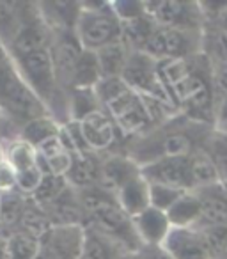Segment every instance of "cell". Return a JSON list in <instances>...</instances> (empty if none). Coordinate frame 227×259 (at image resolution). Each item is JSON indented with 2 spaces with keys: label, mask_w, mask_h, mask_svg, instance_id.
Wrapping results in <instances>:
<instances>
[{
  "label": "cell",
  "mask_w": 227,
  "mask_h": 259,
  "mask_svg": "<svg viewBox=\"0 0 227 259\" xmlns=\"http://www.w3.org/2000/svg\"><path fill=\"white\" fill-rule=\"evenodd\" d=\"M139 174H141V165L124 153L112 151L107 155H101L100 187L103 190L116 195V192L123 185H126Z\"/></svg>",
  "instance_id": "obj_9"
},
{
  "label": "cell",
  "mask_w": 227,
  "mask_h": 259,
  "mask_svg": "<svg viewBox=\"0 0 227 259\" xmlns=\"http://www.w3.org/2000/svg\"><path fill=\"white\" fill-rule=\"evenodd\" d=\"M139 259H172V255L163 248V245L160 247H142L137 252Z\"/></svg>",
  "instance_id": "obj_34"
},
{
  "label": "cell",
  "mask_w": 227,
  "mask_h": 259,
  "mask_svg": "<svg viewBox=\"0 0 227 259\" xmlns=\"http://www.w3.org/2000/svg\"><path fill=\"white\" fill-rule=\"evenodd\" d=\"M141 172L149 185H165V187L179 188V190H192L188 156L156 160V162L141 167Z\"/></svg>",
  "instance_id": "obj_8"
},
{
  "label": "cell",
  "mask_w": 227,
  "mask_h": 259,
  "mask_svg": "<svg viewBox=\"0 0 227 259\" xmlns=\"http://www.w3.org/2000/svg\"><path fill=\"white\" fill-rule=\"evenodd\" d=\"M116 201L119 208L126 213L130 219L137 217L144 209L151 206V194H149V183L142 172L130 180L126 185L116 192Z\"/></svg>",
  "instance_id": "obj_14"
},
{
  "label": "cell",
  "mask_w": 227,
  "mask_h": 259,
  "mask_svg": "<svg viewBox=\"0 0 227 259\" xmlns=\"http://www.w3.org/2000/svg\"><path fill=\"white\" fill-rule=\"evenodd\" d=\"M202 9H204L206 22L211 23L216 29L227 32V2H223L220 6L213 4V8H206L204 2H202Z\"/></svg>",
  "instance_id": "obj_32"
},
{
  "label": "cell",
  "mask_w": 227,
  "mask_h": 259,
  "mask_svg": "<svg viewBox=\"0 0 227 259\" xmlns=\"http://www.w3.org/2000/svg\"><path fill=\"white\" fill-rule=\"evenodd\" d=\"M103 110L101 101L94 89H71L68 91L69 121H82L93 112Z\"/></svg>",
  "instance_id": "obj_23"
},
{
  "label": "cell",
  "mask_w": 227,
  "mask_h": 259,
  "mask_svg": "<svg viewBox=\"0 0 227 259\" xmlns=\"http://www.w3.org/2000/svg\"><path fill=\"white\" fill-rule=\"evenodd\" d=\"M75 36L80 47L87 52H98L108 45L119 43L123 39L121 22L114 15L108 2H82L78 22L75 27Z\"/></svg>",
  "instance_id": "obj_2"
},
{
  "label": "cell",
  "mask_w": 227,
  "mask_h": 259,
  "mask_svg": "<svg viewBox=\"0 0 227 259\" xmlns=\"http://www.w3.org/2000/svg\"><path fill=\"white\" fill-rule=\"evenodd\" d=\"M39 240L37 259H80L85 243V227L52 226Z\"/></svg>",
  "instance_id": "obj_6"
},
{
  "label": "cell",
  "mask_w": 227,
  "mask_h": 259,
  "mask_svg": "<svg viewBox=\"0 0 227 259\" xmlns=\"http://www.w3.org/2000/svg\"><path fill=\"white\" fill-rule=\"evenodd\" d=\"M69 188L68 181L64 176H54V174H44L43 181L37 187V190L34 192V195L30 197V201L36 202L41 208H48L52 202H55L66 190Z\"/></svg>",
  "instance_id": "obj_27"
},
{
  "label": "cell",
  "mask_w": 227,
  "mask_h": 259,
  "mask_svg": "<svg viewBox=\"0 0 227 259\" xmlns=\"http://www.w3.org/2000/svg\"><path fill=\"white\" fill-rule=\"evenodd\" d=\"M202 204L195 190H188L167 209V217L174 229H190L201 222Z\"/></svg>",
  "instance_id": "obj_17"
},
{
  "label": "cell",
  "mask_w": 227,
  "mask_h": 259,
  "mask_svg": "<svg viewBox=\"0 0 227 259\" xmlns=\"http://www.w3.org/2000/svg\"><path fill=\"white\" fill-rule=\"evenodd\" d=\"M8 61H11V55H9L8 48L2 45V41H0V64H4Z\"/></svg>",
  "instance_id": "obj_36"
},
{
  "label": "cell",
  "mask_w": 227,
  "mask_h": 259,
  "mask_svg": "<svg viewBox=\"0 0 227 259\" xmlns=\"http://www.w3.org/2000/svg\"><path fill=\"white\" fill-rule=\"evenodd\" d=\"M78 122L83 141H85L87 148L90 151L98 153V155H107V153H112L114 149H117V153H119V146L124 141L119 135V132H117L114 119L105 110L93 112V114L87 115L85 119H82Z\"/></svg>",
  "instance_id": "obj_7"
},
{
  "label": "cell",
  "mask_w": 227,
  "mask_h": 259,
  "mask_svg": "<svg viewBox=\"0 0 227 259\" xmlns=\"http://www.w3.org/2000/svg\"><path fill=\"white\" fill-rule=\"evenodd\" d=\"M37 6L52 32H75L82 2H39Z\"/></svg>",
  "instance_id": "obj_13"
},
{
  "label": "cell",
  "mask_w": 227,
  "mask_h": 259,
  "mask_svg": "<svg viewBox=\"0 0 227 259\" xmlns=\"http://www.w3.org/2000/svg\"><path fill=\"white\" fill-rule=\"evenodd\" d=\"M146 16L155 25L170 27V29L202 30L206 23L202 2L151 0L146 2Z\"/></svg>",
  "instance_id": "obj_4"
},
{
  "label": "cell",
  "mask_w": 227,
  "mask_h": 259,
  "mask_svg": "<svg viewBox=\"0 0 227 259\" xmlns=\"http://www.w3.org/2000/svg\"><path fill=\"white\" fill-rule=\"evenodd\" d=\"M9 128H11V130H15L11 124H9L8 121H6V117H4V115H2V112H0V139H2V137H6V132H8ZM15 132H16V130H15ZM16 134H18V132H16Z\"/></svg>",
  "instance_id": "obj_35"
},
{
  "label": "cell",
  "mask_w": 227,
  "mask_h": 259,
  "mask_svg": "<svg viewBox=\"0 0 227 259\" xmlns=\"http://www.w3.org/2000/svg\"><path fill=\"white\" fill-rule=\"evenodd\" d=\"M131 55V50L123 39L119 43L108 45L96 52L98 62H100L101 78H116L123 75V69L126 66L128 59Z\"/></svg>",
  "instance_id": "obj_19"
},
{
  "label": "cell",
  "mask_w": 227,
  "mask_h": 259,
  "mask_svg": "<svg viewBox=\"0 0 227 259\" xmlns=\"http://www.w3.org/2000/svg\"><path fill=\"white\" fill-rule=\"evenodd\" d=\"M43 176L44 174L41 172V169L37 165L29 170L18 172L16 174V190L30 199L34 195V192L37 190V187L41 185V181H43Z\"/></svg>",
  "instance_id": "obj_31"
},
{
  "label": "cell",
  "mask_w": 227,
  "mask_h": 259,
  "mask_svg": "<svg viewBox=\"0 0 227 259\" xmlns=\"http://www.w3.org/2000/svg\"><path fill=\"white\" fill-rule=\"evenodd\" d=\"M108 4L121 23L133 22L146 16V2L142 0H112Z\"/></svg>",
  "instance_id": "obj_29"
},
{
  "label": "cell",
  "mask_w": 227,
  "mask_h": 259,
  "mask_svg": "<svg viewBox=\"0 0 227 259\" xmlns=\"http://www.w3.org/2000/svg\"><path fill=\"white\" fill-rule=\"evenodd\" d=\"M13 190H16V170L6 160L4 163H0V194Z\"/></svg>",
  "instance_id": "obj_33"
},
{
  "label": "cell",
  "mask_w": 227,
  "mask_h": 259,
  "mask_svg": "<svg viewBox=\"0 0 227 259\" xmlns=\"http://www.w3.org/2000/svg\"><path fill=\"white\" fill-rule=\"evenodd\" d=\"M156 25L148 18H139L133 22L121 23V32H123V41L128 45L131 52H142L148 45L151 34L155 32Z\"/></svg>",
  "instance_id": "obj_26"
},
{
  "label": "cell",
  "mask_w": 227,
  "mask_h": 259,
  "mask_svg": "<svg viewBox=\"0 0 227 259\" xmlns=\"http://www.w3.org/2000/svg\"><path fill=\"white\" fill-rule=\"evenodd\" d=\"M163 248L172 255V259H213L197 227L190 229L172 227L163 243Z\"/></svg>",
  "instance_id": "obj_11"
},
{
  "label": "cell",
  "mask_w": 227,
  "mask_h": 259,
  "mask_svg": "<svg viewBox=\"0 0 227 259\" xmlns=\"http://www.w3.org/2000/svg\"><path fill=\"white\" fill-rule=\"evenodd\" d=\"M197 229L202 234V238H204V243L213 259L227 255V224H220V226H199Z\"/></svg>",
  "instance_id": "obj_28"
},
{
  "label": "cell",
  "mask_w": 227,
  "mask_h": 259,
  "mask_svg": "<svg viewBox=\"0 0 227 259\" xmlns=\"http://www.w3.org/2000/svg\"><path fill=\"white\" fill-rule=\"evenodd\" d=\"M131 224H133L135 234L142 247H160L165 243L167 236L172 231L167 213L153 208V206L133 217Z\"/></svg>",
  "instance_id": "obj_10"
},
{
  "label": "cell",
  "mask_w": 227,
  "mask_h": 259,
  "mask_svg": "<svg viewBox=\"0 0 227 259\" xmlns=\"http://www.w3.org/2000/svg\"><path fill=\"white\" fill-rule=\"evenodd\" d=\"M144 54L155 61H176V59H190L202 54V30L170 29L158 27L151 34Z\"/></svg>",
  "instance_id": "obj_3"
},
{
  "label": "cell",
  "mask_w": 227,
  "mask_h": 259,
  "mask_svg": "<svg viewBox=\"0 0 227 259\" xmlns=\"http://www.w3.org/2000/svg\"><path fill=\"white\" fill-rule=\"evenodd\" d=\"M213 130L215 126L202 124L177 114L163 124L149 130L148 134L126 141L123 153L141 167L162 158H183L201 149Z\"/></svg>",
  "instance_id": "obj_1"
},
{
  "label": "cell",
  "mask_w": 227,
  "mask_h": 259,
  "mask_svg": "<svg viewBox=\"0 0 227 259\" xmlns=\"http://www.w3.org/2000/svg\"><path fill=\"white\" fill-rule=\"evenodd\" d=\"M188 165H190V180H192V190H201V188H208L213 185L222 183V178L209 158V155L204 149H197L188 156Z\"/></svg>",
  "instance_id": "obj_18"
},
{
  "label": "cell",
  "mask_w": 227,
  "mask_h": 259,
  "mask_svg": "<svg viewBox=\"0 0 227 259\" xmlns=\"http://www.w3.org/2000/svg\"><path fill=\"white\" fill-rule=\"evenodd\" d=\"M202 55L211 66H227V32L208 22L202 29Z\"/></svg>",
  "instance_id": "obj_21"
},
{
  "label": "cell",
  "mask_w": 227,
  "mask_h": 259,
  "mask_svg": "<svg viewBox=\"0 0 227 259\" xmlns=\"http://www.w3.org/2000/svg\"><path fill=\"white\" fill-rule=\"evenodd\" d=\"M41 240L27 231H15L6 236V255L8 259H37Z\"/></svg>",
  "instance_id": "obj_24"
},
{
  "label": "cell",
  "mask_w": 227,
  "mask_h": 259,
  "mask_svg": "<svg viewBox=\"0 0 227 259\" xmlns=\"http://www.w3.org/2000/svg\"><path fill=\"white\" fill-rule=\"evenodd\" d=\"M101 80L100 62L96 52L82 50L71 78V89H94ZM69 89V91H71Z\"/></svg>",
  "instance_id": "obj_22"
},
{
  "label": "cell",
  "mask_w": 227,
  "mask_h": 259,
  "mask_svg": "<svg viewBox=\"0 0 227 259\" xmlns=\"http://www.w3.org/2000/svg\"><path fill=\"white\" fill-rule=\"evenodd\" d=\"M101 174V155L94 151H85L73 155V162L66 174V181L75 190H85V188L100 185Z\"/></svg>",
  "instance_id": "obj_12"
},
{
  "label": "cell",
  "mask_w": 227,
  "mask_h": 259,
  "mask_svg": "<svg viewBox=\"0 0 227 259\" xmlns=\"http://www.w3.org/2000/svg\"><path fill=\"white\" fill-rule=\"evenodd\" d=\"M218 259H227V255H223V257H218Z\"/></svg>",
  "instance_id": "obj_38"
},
{
  "label": "cell",
  "mask_w": 227,
  "mask_h": 259,
  "mask_svg": "<svg viewBox=\"0 0 227 259\" xmlns=\"http://www.w3.org/2000/svg\"><path fill=\"white\" fill-rule=\"evenodd\" d=\"M32 2H6L0 0V41L6 48L15 41L25 23Z\"/></svg>",
  "instance_id": "obj_16"
},
{
  "label": "cell",
  "mask_w": 227,
  "mask_h": 259,
  "mask_svg": "<svg viewBox=\"0 0 227 259\" xmlns=\"http://www.w3.org/2000/svg\"><path fill=\"white\" fill-rule=\"evenodd\" d=\"M121 78L139 96L155 98V100L165 101V103L172 105L169 93H167L162 80H160L158 61L149 57L144 52H131L130 59H128L126 66L123 69Z\"/></svg>",
  "instance_id": "obj_5"
},
{
  "label": "cell",
  "mask_w": 227,
  "mask_h": 259,
  "mask_svg": "<svg viewBox=\"0 0 227 259\" xmlns=\"http://www.w3.org/2000/svg\"><path fill=\"white\" fill-rule=\"evenodd\" d=\"M188 190L165 187V185H149V194H151V206L156 209H162L167 213V209Z\"/></svg>",
  "instance_id": "obj_30"
},
{
  "label": "cell",
  "mask_w": 227,
  "mask_h": 259,
  "mask_svg": "<svg viewBox=\"0 0 227 259\" xmlns=\"http://www.w3.org/2000/svg\"><path fill=\"white\" fill-rule=\"evenodd\" d=\"M59 132H61V124H59L50 114H47V115H41V117H36L27 122V124L20 130L18 137L22 139V141L29 142L32 148L37 149L47 141L57 137Z\"/></svg>",
  "instance_id": "obj_20"
},
{
  "label": "cell",
  "mask_w": 227,
  "mask_h": 259,
  "mask_svg": "<svg viewBox=\"0 0 227 259\" xmlns=\"http://www.w3.org/2000/svg\"><path fill=\"white\" fill-rule=\"evenodd\" d=\"M6 162V144H2V141H0V163Z\"/></svg>",
  "instance_id": "obj_37"
},
{
  "label": "cell",
  "mask_w": 227,
  "mask_h": 259,
  "mask_svg": "<svg viewBox=\"0 0 227 259\" xmlns=\"http://www.w3.org/2000/svg\"><path fill=\"white\" fill-rule=\"evenodd\" d=\"M202 204L199 226H220L227 224V188L223 183L195 190ZM197 226V227H199Z\"/></svg>",
  "instance_id": "obj_15"
},
{
  "label": "cell",
  "mask_w": 227,
  "mask_h": 259,
  "mask_svg": "<svg viewBox=\"0 0 227 259\" xmlns=\"http://www.w3.org/2000/svg\"><path fill=\"white\" fill-rule=\"evenodd\" d=\"M6 160L16 170V174L23 172L37 165V149L20 137L11 139L6 144Z\"/></svg>",
  "instance_id": "obj_25"
}]
</instances>
